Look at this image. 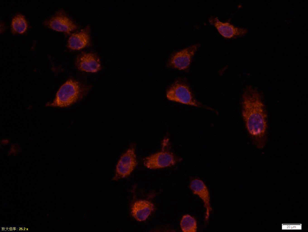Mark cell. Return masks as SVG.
I'll return each instance as SVG.
<instances>
[{"mask_svg":"<svg viewBox=\"0 0 308 232\" xmlns=\"http://www.w3.org/2000/svg\"><path fill=\"white\" fill-rule=\"evenodd\" d=\"M242 115L250 135L262 147L264 143L267 128V115L259 94L250 87L243 95Z\"/></svg>","mask_w":308,"mask_h":232,"instance_id":"6da1fadb","label":"cell"},{"mask_svg":"<svg viewBox=\"0 0 308 232\" xmlns=\"http://www.w3.org/2000/svg\"><path fill=\"white\" fill-rule=\"evenodd\" d=\"M81 88L78 82L72 79L62 85L56 94L53 101L47 104L52 107H66L75 102L79 98Z\"/></svg>","mask_w":308,"mask_h":232,"instance_id":"7a4b0ae2","label":"cell"},{"mask_svg":"<svg viewBox=\"0 0 308 232\" xmlns=\"http://www.w3.org/2000/svg\"><path fill=\"white\" fill-rule=\"evenodd\" d=\"M137 164L134 148L130 147L120 157L116 166L115 175L112 180H118L127 177L134 169Z\"/></svg>","mask_w":308,"mask_h":232,"instance_id":"3957f363","label":"cell"},{"mask_svg":"<svg viewBox=\"0 0 308 232\" xmlns=\"http://www.w3.org/2000/svg\"><path fill=\"white\" fill-rule=\"evenodd\" d=\"M167 98L171 101L190 106L199 107L200 104L193 98L189 88L178 82L173 85L166 93Z\"/></svg>","mask_w":308,"mask_h":232,"instance_id":"277c9868","label":"cell"},{"mask_svg":"<svg viewBox=\"0 0 308 232\" xmlns=\"http://www.w3.org/2000/svg\"><path fill=\"white\" fill-rule=\"evenodd\" d=\"M177 161V158L172 153L161 151L146 157L143 160V164L147 168L155 169L172 166Z\"/></svg>","mask_w":308,"mask_h":232,"instance_id":"5b68a950","label":"cell"},{"mask_svg":"<svg viewBox=\"0 0 308 232\" xmlns=\"http://www.w3.org/2000/svg\"><path fill=\"white\" fill-rule=\"evenodd\" d=\"M199 46V44H195L176 52L171 59L170 66L180 70L187 69Z\"/></svg>","mask_w":308,"mask_h":232,"instance_id":"8992f818","label":"cell"},{"mask_svg":"<svg viewBox=\"0 0 308 232\" xmlns=\"http://www.w3.org/2000/svg\"><path fill=\"white\" fill-rule=\"evenodd\" d=\"M76 66L79 70L87 72L95 73L101 68L100 60L95 54L83 53L77 58Z\"/></svg>","mask_w":308,"mask_h":232,"instance_id":"52a82bcc","label":"cell"},{"mask_svg":"<svg viewBox=\"0 0 308 232\" xmlns=\"http://www.w3.org/2000/svg\"><path fill=\"white\" fill-rule=\"evenodd\" d=\"M211 24H213L219 33L223 37L231 38L244 34L245 29L235 27L228 22H223L217 17H211L209 20Z\"/></svg>","mask_w":308,"mask_h":232,"instance_id":"ba28073f","label":"cell"},{"mask_svg":"<svg viewBox=\"0 0 308 232\" xmlns=\"http://www.w3.org/2000/svg\"><path fill=\"white\" fill-rule=\"evenodd\" d=\"M50 28L57 31L69 33L77 28L75 24L67 16L58 15L51 17L48 23Z\"/></svg>","mask_w":308,"mask_h":232,"instance_id":"9c48e42d","label":"cell"},{"mask_svg":"<svg viewBox=\"0 0 308 232\" xmlns=\"http://www.w3.org/2000/svg\"><path fill=\"white\" fill-rule=\"evenodd\" d=\"M190 187L194 194L198 195L203 201L206 209L205 219L208 220L211 209L210 204V197L208 190L203 182L199 179L192 181Z\"/></svg>","mask_w":308,"mask_h":232,"instance_id":"30bf717a","label":"cell"},{"mask_svg":"<svg viewBox=\"0 0 308 232\" xmlns=\"http://www.w3.org/2000/svg\"><path fill=\"white\" fill-rule=\"evenodd\" d=\"M154 209V205L151 202L145 200L135 202L131 208L132 216L138 221L146 219Z\"/></svg>","mask_w":308,"mask_h":232,"instance_id":"8fae6325","label":"cell"},{"mask_svg":"<svg viewBox=\"0 0 308 232\" xmlns=\"http://www.w3.org/2000/svg\"><path fill=\"white\" fill-rule=\"evenodd\" d=\"M90 37L88 32L86 30H82L72 34L69 38L67 47L72 50L82 49L89 44Z\"/></svg>","mask_w":308,"mask_h":232,"instance_id":"7c38bea8","label":"cell"},{"mask_svg":"<svg viewBox=\"0 0 308 232\" xmlns=\"http://www.w3.org/2000/svg\"><path fill=\"white\" fill-rule=\"evenodd\" d=\"M11 27L14 33H24L27 29V23L24 16L21 14L16 15L12 20Z\"/></svg>","mask_w":308,"mask_h":232,"instance_id":"4fadbf2b","label":"cell"},{"mask_svg":"<svg viewBox=\"0 0 308 232\" xmlns=\"http://www.w3.org/2000/svg\"><path fill=\"white\" fill-rule=\"evenodd\" d=\"M180 225L181 230L183 232H195L196 231L197 226L196 220L188 214L185 215L183 216Z\"/></svg>","mask_w":308,"mask_h":232,"instance_id":"5bb4252c","label":"cell"},{"mask_svg":"<svg viewBox=\"0 0 308 232\" xmlns=\"http://www.w3.org/2000/svg\"><path fill=\"white\" fill-rule=\"evenodd\" d=\"M7 229V228H4V230H5V231Z\"/></svg>","mask_w":308,"mask_h":232,"instance_id":"9a60e30c","label":"cell"},{"mask_svg":"<svg viewBox=\"0 0 308 232\" xmlns=\"http://www.w3.org/2000/svg\"><path fill=\"white\" fill-rule=\"evenodd\" d=\"M7 229H8V230L9 231V230H10V229L9 228H7Z\"/></svg>","mask_w":308,"mask_h":232,"instance_id":"2e32d148","label":"cell"}]
</instances>
